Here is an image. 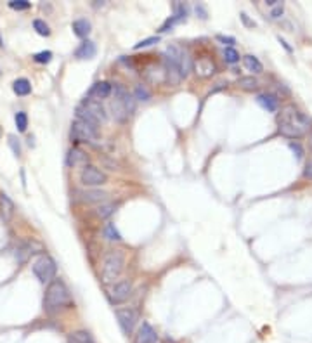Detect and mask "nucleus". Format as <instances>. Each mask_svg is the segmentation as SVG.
Instances as JSON below:
<instances>
[{"mask_svg": "<svg viewBox=\"0 0 312 343\" xmlns=\"http://www.w3.org/2000/svg\"><path fill=\"white\" fill-rule=\"evenodd\" d=\"M117 319L123 333L132 335L134 328H136L137 321H139V314L134 309H122V310H117Z\"/></svg>", "mask_w": 312, "mask_h": 343, "instance_id": "0eeeda50", "label": "nucleus"}, {"mask_svg": "<svg viewBox=\"0 0 312 343\" xmlns=\"http://www.w3.org/2000/svg\"><path fill=\"white\" fill-rule=\"evenodd\" d=\"M278 127H279V132L285 137L300 139L309 134L311 120L309 116H306L295 106H286V108L281 109V113L278 116Z\"/></svg>", "mask_w": 312, "mask_h": 343, "instance_id": "f257e3e1", "label": "nucleus"}, {"mask_svg": "<svg viewBox=\"0 0 312 343\" xmlns=\"http://www.w3.org/2000/svg\"><path fill=\"white\" fill-rule=\"evenodd\" d=\"M68 343H96L94 337L89 331H73V333L68 335Z\"/></svg>", "mask_w": 312, "mask_h": 343, "instance_id": "a211bd4d", "label": "nucleus"}, {"mask_svg": "<svg viewBox=\"0 0 312 343\" xmlns=\"http://www.w3.org/2000/svg\"><path fill=\"white\" fill-rule=\"evenodd\" d=\"M33 28H35V31H37L38 35H42V36H49L50 35L49 26H47V23H45V21H42V19H35L33 21Z\"/></svg>", "mask_w": 312, "mask_h": 343, "instance_id": "c756f323", "label": "nucleus"}, {"mask_svg": "<svg viewBox=\"0 0 312 343\" xmlns=\"http://www.w3.org/2000/svg\"><path fill=\"white\" fill-rule=\"evenodd\" d=\"M257 103L262 106L264 109H267V111H271V113L278 111V108H279L278 97L273 96V94H260V96L257 97Z\"/></svg>", "mask_w": 312, "mask_h": 343, "instance_id": "2eb2a0df", "label": "nucleus"}, {"mask_svg": "<svg viewBox=\"0 0 312 343\" xmlns=\"http://www.w3.org/2000/svg\"><path fill=\"white\" fill-rule=\"evenodd\" d=\"M80 180L83 185H90V187H96V185H103L106 184L108 177L104 172H101L97 167L94 165H85L80 173Z\"/></svg>", "mask_w": 312, "mask_h": 343, "instance_id": "423d86ee", "label": "nucleus"}, {"mask_svg": "<svg viewBox=\"0 0 312 343\" xmlns=\"http://www.w3.org/2000/svg\"><path fill=\"white\" fill-rule=\"evenodd\" d=\"M82 108L85 109L87 113H89L90 116H94V118L97 120V122H106L108 115L106 111H104L103 104H101V101H96V99H90V97H87L85 101H83Z\"/></svg>", "mask_w": 312, "mask_h": 343, "instance_id": "1a4fd4ad", "label": "nucleus"}, {"mask_svg": "<svg viewBox=\"0 0 312 343\" xmlns=\"http://www.w3.org/2000/svg\"><path fill=\"white\" fill-rule=\"evenodd\" d=\"M290 148H292V151L295 153L297 158H299V160L304 156V149H302V146H300L299 142H292V144H290Z\"/></svg>", "mask_w": 312, "mask_h": 343, "instance_id": "72a5a7b5", "label": "nucleus"}, {"mask_svg": "<svg viewBox=\"0 0 312 343\" xmlns=\"http://www.w3.org/2000/svg\"><path fill=\"white\" fill-rule=\"evenodd\" d=\"M71 137L75 141H82V142H94L97 139V129L89 123L82 122V120H77L71 125Z\"/></svg>", "mask_w": 312, "mask_h": 343, "instance_id": "39448f33", "label": "nucleus"}, {"mask_svg": "<svg viewBox=\"0 0 312 343\" xmlns=\"http://www.w3.org/2000/svg\"><path fill=\"white\" fill-rule=\"evenodd\" d=\"M85 162H87V155L82 151V149H78V148L70 149V153H68V156H66L68 167H77V165H82V163H85Z\"/></svg>", "mask_w": 312, "mask_h": 343, "instance_id": "f3484780", "label": "nucleus"}, {"mask_svg": "<svg viewBox=\"0 0 312 343\" xmlns=\"http://www.w3.org/2000/svg\"><path fill=\"white\" fill-rule=\"evenodd\" d=\"M96 43L90 42V40H85V42L80 43V47L75 50V57L78 59H92L96 56Z\"/></svg>", "mask_w": 312, "mask_h": 343, "instance_id": "ddd939ff", "label": "nucleus"}, {"mask_svg": "<svg viewBox=\"0 0 312 343\" xmlns=\"http://www.w3.org/2000/svg\"><path fill=\"white\" fill-rule=\"evenodd\" d=\"M224 59H226V63H229V64L238 63L239 52L236 49H233V47H226V49H224Z\"/></svg>", "mask_w": 312, "mask_h": 343, "instance_id": "393cba45", "label": "nucleus"}, {"mask_svg": "<svg viewBox=\"0 0 312 343\" xmlns=\"http://www.w3.org/2000/svg\"><path fill=\"white\" fill-rule=\"evenodd\" d=\"M123 267H125L123 251H120V250L110 251L103 260V271H101L103 283L110 284V283H113V281H117L120 274L123 272Z\"/></svg>", "mask_w": 312, "mask_h": 343, "instance_id": "7ed1b4c3", "label": "nucleus"}, {"mask_svg": "<svg viewBox=\"0 0 312 343\" xmlns=\"http://www.w3.org/2000/svg\"><path fill=\"white\" fill-rule=\"evenodd\" d=\"M104 236H106L110 241H122V236H120V232L117 231L115 224H106V227H104Z\"/></svg>", "mask_w": 312, "mask_h": 343, "instance_id": "bb28decb", "label": "nucleus"}, {"mask_svg": "<svg viewBox=\"0 0 312 343\" xmlns=\"http://www.w3.org/2000/svg\"><path fill=\"white\" fill-rule=\"evenodd\" d=\"M134 343H158V333L150 323H143L136 335Z\"/></svg>", "mask_w": 312, "mask_h": 343, "instance_id": "9d476101", "label": "nucleus"}, {"mask_svg": "<svg viewBox=\"0 0 312 343\" xmlns=\"http://www.w3.org/2000/svg\"><path fill=\"white\" fill-rule=\"evenodd\" d=\"M12 90L17 94V96H28L31 92V83L28 82L26 78H17L16 82L12 83Z\"/></svg>", "mask_w": 312, "mask_h": 343, "instance_id": "aec40b11", "label": "nucleus"}, {"mask_svg": "<svg viewBox=\"0 0 312 343\" xmlns=\"http://www.w3.org/2000/svg\"><path fill=\"white\" fill-rule=\"evenodd\" d=\"M243 64H245V68L248 69V71L255 73V75H259V73L264 71V66H262V63L259 61V57L252 56V54H248V56L243 57Z\"/></svg>", "mask_w": 312, "mask_h": 343, "instance_id": "6ab92c4d", "label": "nucleus"}, {"mask_svg": "<svg viewBox=\"0 0 312 343\" xmlns=\"http://www.w3.org/2000/svg\"><path fill=\"white\" fill-rule=\"evenodd\" d=\"M158 40H159L158 36H151V38H146V40H143V42H139L134 49H144V47H150V45H153V43L158 42Z\"/></svg>", "mask_w": 312, "mask_h": 343, "instance_id": "473e14b6", "label": "nucleus"}, {"mask_svg": "<svg viewBox=\"0 0 312 343\" xmlns=\"http://www.w3.org/2000/svg\"><path fill=\"white\" fill-rule=\"evenodd\" d=\"M239 87L245 90H255L257 87H259V82H257V78H253V76H243V78H239Z\"/></svg>", "mask_w": 312, "mask_h": 343, "instance_id": "5701e85b", "label": "nucleus"}, {"mask_svg": "<svg viewBox=\"0 0 312 343\" xmlns=\"http://www.w3.org/2000/svg\"><path fill=\"white\" fill-rule=\"evenodd\" d=\"M194 68H196V73H198L199 76H203V78L212 76L213 73H215V64H213V61L208 59V57H201V59H198V63L194 64Z\"/></svg>", "mask_w": 312, "mask_h": 343, "instance_id": "4468645a", "label": "nucleus"}, {"mask_svg": "<svg viewBox=\"0 0 312 343\" xmlns=\"http://www.w3.org/2000/svg\"><path fill=\"white\" fill-rule=\"evenodd\" d=\"M38 251H42V246L37 243V241H24L23 244H21L19 248H17L16 251V258L19 262H26L28 258L31 257L33 253H38Z\"/></svg>", "mask_w": 312, "mask_h": 343, "instance_id": "9b49d317", "label": "nucleus"}, {"mask_svg": "<svg viewBox=\"0 0 312 343\" xmlns=\"http://www.w3.org/2000/svg\"><path fill=\"white\" fill-rule=\"evenodd\" d=\"M304 175H306L307 178H312V158L309 160V163H307L306 170H304Z\"/></svg>", "mask_w": 312, "mask_h": 343, "instance_id": "e433bc0d", "label": "nucleus"}, {"mask_svg": "<svg viewBox=\"0 0 312 343\" xmlns=\"http://www.w3.org/2000/svg\"><path fill=\"white\" fill-rule=\"evenodd\" d=\"M217 40H219V42H224V43H227V45H233V43L236 42V40L233 38V36H224V35H219L217 36Z\"/></svg>", "mask_w": 312, "mask_h": 343, "instance_id": "f704fd0d", "label": "nucleus"}, {"mask_svg": "<svg viewBox=\"0 0 312 343\" xmlns=\"http://www.w3.org/2000/svg\"><path fill=\"white\" fill-rule=\"evenodd\" d=\"M0 215L3 220H10V217L14 215V203L10 201V198L7 194H0Z\"/></svg>", "mask_w": 312, "mask_h": 343, "instance_id": "dca6fc26", "label": "nucleus"}, {"mask_svg": "<svg viewBox=\"0 0 312 343\" xmlns=\"http://www.w3.org/2000/svg\"><path fill=\"white\" fill-rule=\"evenodd\" d=\"M106 192H103V191H89V192H85V194H83V199H85V201H104V199H106Z\"/></svg>", "mask_w": 312, "mask_h": 343, "instance_id": "b1692460", "label": "nucleus"}, {"mask_svg": "<svg viewBox=\"0 0 312 343\" xmlns=\"http://www.w3.org/2000/svg\"><path fill=\"white\" fill-rule=\"evenodd\" d=\"M16 127H17V130H19V132H24V130H26L28 116H26V113H24V111L16 113Z\"/></svg>", "mask_w": 312, "mask_h": 343, "instance_id": "c85d7f7f", "label": "nucleus"}, {"mask_svg": "<svg viewBox=\"0 0 312 343\" xmlns=\"http://www.w3.org/2000/svg\"><path fill=\"white\" fill-rule=\"evenodd\" d=\"M56 272H57V265H56V262H54V258H50L49 255L40 257L33 264V274L37 276V279L43 284L50 283V281L56 277Z\"/></svg>", "mask_w": 312, "mask_h": 343, "instance_id": "20e7f679", "label": "nucleus"}, {"mask_svg": "<svg viewBox=\"0 0 312 343\" xmlns=\"http://www.w3.org/2000/svg\"><path fill=\"white\" fill-rule=\"evenodd\" d=\"M9 7L14 10H26L30 9V2H26V0H12V2H9Z\"/></svg>", "mask_w": 312, "mask_h": 343, "instance_id": "2f4dec72", "label": "nucleus"}, {"mask_svg": "<svg viewBox=\"0 0 312 343\" xmlns=\"http://www.w3.org/2000/svg\"><path fill=\"white\" fill-rule=\"evenodd\" d=\"M71 307V295L68 291L66 284L61 279H54L49 284L45 291V298H43V309L49 314H56L63 309Z\"/></svg>", "mask_w": 312, "mask_h": 343, "instance_id": "f03ea898", "label": "nucleus"}, {"mask_svg": "<svg viewBox=\"0 0 312 343\" xmlns=\"http://www.w3.org/2000/svg\"><path fill=\"white\" fill-rule=\"evenodd\" d=\"M33 59L40 64H47V63H50V59H52V52H50V50H43V52L35 54Z\"/></svg>", "mask_w": 312, "mask_h": 343, "instance_id": "7c9ffc66", "label": "nucleus"}, {"mask_svg": "<svg viewBox=\"0 0 312 343\" xmlns=\"http://www.w3.org/2000/svg\"><path fill=\"white\" fill-rule=\"evenodd\" d=\"M73 33L80 38H85L90 33V23L87 19H77L73 23Z\"/></svg>", "mask_w": 312, "mask_h": 343, "instance_id": "412c9836", "label": "nucleus"}, {"mask_svg": "<svg viewBox=\"0 0 312 343\" xmlns=\"http://www.w3.org/2000/svg\"><path fill=\"white\" fill-rule=\"evenodd\" d=\"M132 295V283L130 281H120L110 291V300L113 304H123Z\"/></svg>", "mask_w": 312, "mask_h": 343, "instance_id": "6e6552de", "label": "nucleus"}, {"mask_svg": "<svg viewBox=\"0 0 312 343\" xmlns=\"http://www.w3.org/2000/svg\"><path fill=\"white\" fill-rule=\"evenodd\" d=\"M117 210V205L115 203H106V205H101L97 208V215L101 218H108L110 215H113V211Z\"/></svg>", "mask_w": 312, "mask_h": 343, "instance_id": "a878e982", "label": "nucleus"}, {"mask_svg": "<svg viewBox=\"0 0 312 343\" xmlns=\"http://www.w3.org/2000/svg\"><path fill=\"white\" fill-rule=\"evenodd\" d=\"M111 92H113V85H111L110 82H97L90 87L89 97H96V101L106 99V97L111 96Z\"/></svg>", "mask_w": 312, "mask_h": 343, "instance_id": "f8f14e48", "label": "nucleus"}, {"mask_svg": "<svg viewBox=\"0 0 312 343\" xmlns=\"http://www.w3.org/2000/svg\"><path fill=\"white\" fill-rule=\"evenodd\" d=\"M191 69H193V59H191V56L187 54V50H184L182 57H180V73H182L184 78L189 75Z\"/></svg>", "mask_w": 312, "mask_h": 343, "instance_id": "4be33fe9", "label": "nucleus"}, {"mask_svg": "<svg viewBox=\"0 0 312 343\" xmlns=\"http://www.w3.org/2000/svg\"><path fill=\"white\" fill-rule=\"evenodd\" d=\"M151 94L150 90L146 89V87L143 85H137L136 90H134V99H139V101H150Z\"/></svg>", "mask_w": 312, "mask_h": 343, "instance_id": "cd10ccee", "label": "nucleus"}, {"mask_svg": "<svg viewBox=\"0 0 312 343\" xmlns=\"http://www.w3.org/2000/svg\"><path fill=\"white\" fill-rule=\"evenodd\" d=\"M9 142H10V146H12L14 153H16V155H17V156H19L21 149H19V144H16V139H14V137H9Z\"/></svg>", "mask_w": 312, "mask_h": 343, "instance_id": "4c0bfd02", "label": "nucleus"}, {"mask_svg": "<svg viewBox=\"0 0 312 343\" xmlns=\"http://www.w3.org/2000/svg\"><path fill=\"white\" fill-rule=\"evenodd\" d=\"M281 14H283V5H276L273 9V12H271V17H274L276 19V17H279Z\"/></svg>", "mask_w": 312, "mask_h": 343, "instance_id": "c9c22d12", "label": "nucleus"}]
</instances>
